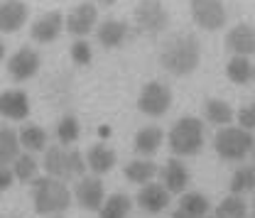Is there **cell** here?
I'll list each match as a JSON object with an SVG mask.
<instances>
[{"label": "cell", "mask_w": 255, "mask_h": 218, "mask_svg": "<svg viewBox=\"0 0 255 218\" xmlns=\"http://www.w3.org/2000/svg\"><path fill=\"white\" fill-rule=\"evenodd\" d=\"M199 62H201V42L191 32L172 34L159 49V64L174 76L191 74Z\"/></svg>", "instance_id": "obj_1"}, {"label": "cell", "mask_w": 255, "mask_h": 218, "mask_svg": "<svg viewBox=\"0 0 255 218\" xmlns=\"http://www.w3.org/2000/svg\"><path fill=\"white\" fill-rule=\"evenodd\" d=\"M74 194L62 179L54 177H37L32 182V201L34 211L39 216H62L64 211L71 206Z\"/></svg>", "instance_id": "obj_2"}, {"label": "cell", "mask_w": 255, "mask_h": 218, "mask_svg": "<svg viewBox=\"0 0 255 218\" xmlns=\"http://www.w3.org/2000/svg\"><path fill=\"white\" fill-rule=\"evenodd\" d=\"M167 142H169V150H172L174 157L199 155L201 147H204V120H199L194 115L179 118L172 125V130L167 135Z\"/></svg>", "instance_id": "obj_3"}, {"label": "cell", "mask_w": 255, "mask_h": 218, "mask_svg": "<svg viewBox=\"0 0 255 218\" xmlns=\"http://www.w3.org/2000/svg\"><path fill=\"white\" fill-rule=\"evenodd\" d=\"M42 167L47 177H54V179H74V177L81 179L86 172V155H81L79 150H66L62 145H54L44 150Z\"/></svg>", "instance_id": "obj_4"}, {"label": "cell", "mask_w": 255, "mask_h": 218, "mask_svg": "<svg viewBox=\"0 0 255 218\" xmlns=\"http://www.w3.org/2000/svg\"><path fill=\"white\" fill-rule=\"evenodd\" d=\"M253 147H255L253 132L246 130V127H241V125H226L214 137V150L226 162L246 159L248 152H253Z\"/></svg>", "instance_id": "obj_5"}, {"label": "cell", "mask_w": 255, "mask_h": 218, "mask_svg": "<svg viewBox=\"0 0 255 218\" xmlns=\"http://www.w3.org/2000/svg\"><path fill=\"white\" fill-rule=\"evenodd\" d=\"M169 12L159 0H140L135 7V25L142 34H159L167 30Z\"/></svg>", "instance_id": "obj_6"}, {"label": "cell", "mask_w": 255, "mask_h": 218, "mask_svg": "<svg viewBox=\"0 0 255 218\" xmlns=\"http://www.w3.org/2000/svg\"><path fill=\"white\" fill-rule=\"evenodd\" d=\"M172 106V89L167 84H159V81H150L137 98V108L150 115V118H159L169 110Z\"/></svg>", "instance_id": "obj_7"}, {"label": "cell", "mask_w": 255, "mask_h": 218, "mask_svg": "<svg viewBox=\"0 0 255 218\" xmlns=\"http://www.w3.org/2000/svg\"><path fill=\"white\" fill-rule=\"evenodd\" d=\"M191 17L201 30L216 32L226 25V7L221 0H189Z\"/></svg>", "instance_id": "obj_8"}, {"label": "cell", "mask_w": 255, "mask_h": 218, "mask_svg": "<svg viewBox=\"0 0 255 218\" xmlns=\"http://www.w3.org/2000/svg\"><path fill=\"white\" fill-rule=\"evenodd\" d=\"M39 54L32 49V47H20L15 54H10V59H7V76L12 79V81H30L32 76L39 71Z\"/></svg>", "instance_id": "obj_9"}, {"label": "cell", "mask_w": 255, "mask_h": 218, "mask_svg": "<svg viewBox=\"0 0 255 218\" xmlns=\"http://www.w3.org/2000/svg\"><path fill=\"white\" fill-rule=\"evenodd\" d=\"M74 199L84 211H101L106 201V189L98 177H81L74 189Z\"/></svg>", "instance_id": "obj_10"}, {"label": "cell", "mask_w": 255, "mask_h": 218, "mask_svg": "<svg viewBox=\"0 0 255 218\" xmlns=\"http://www.w3.org/2000/svg\"><path fill=\"white\" fill-rule=\"evenodd\" d=\"M96 22H98V7H96L94 2H81V5H76L71 12H69V17H64V27L69 30V34H74V37H86L89 32L96 27Z\"/></svg>", "instance_id": "obj_11"}, {"label": "cell", "mask_w": 255, "mask_h": 218, "mask_svg": "<svg viewBox=\"0 0 255 218\" xmlns=\"http://www.w3.org/2000/svg\"><path fill=\"white\" fill-rule=\"evenodd\" d=\"M64 30V15L59 10H52V12H44L39 20H34L30 27V37L39 44H49L54 42Z\"/></svg>", "instance_id": "obj_12"}, {"label": "cell", "mask_w": 255, "mask_h": 218, "mask_svg": "<svg viewBox=\"0 0 255 218\" xmlns=\"http://www.w3.org/2000/svg\"><path fill=\"white\" fill-rule=\"evenodd\" d=\"M0 115L5 120H25L30 115V96L20 89L0 94Z\"/></svg>", "instance_id": "obj_13"}, {"label": "cell", "mask_w": 255, "mask_h": 218, "mask_svg": "<svg viewBox=\"0 0 255 218\" xmlns=\"http://www.w3.org/2000/svg\"><path fill=\"white\" fill-rule=\"evenodd\" d=\"M226 49L233 57H251L255 54V27L251 25H236L226 34Z\"/></svg>", "instance_id": "obj_14"}, {"label": "cell", "mask_w": 255, "mask_h": 218, "mask_svg": "<svg viewBox=\"0 0 255 218\" xmlns=\"http://www.w3.org/2000/svg\"><path fill=\"white\" fill-rule=\"evenodd\" d=\"M30 17V7L22 0H5L0 2V32H17Z\"/></svg>", "instance_id": "obj_15"}, {"label": "cell", "mask_w": 255, "mask_h": 218, "mask_svg": "<svg viewBox=\"0 0 255 218\" xmlns=\"http://www.w3.org/2000/svg\"><path fill=\"white\" fill-rule=\"evenodd\" d=\"M159 177H162V187L167 189L169 194H184V191H187L189 169L184 167L182 159H169V162L162 167Z\"/></svg>", "instance_id": "obj_16"}, {"label": "cell", "mask_w": 255, "mask_h": 218, "mask_svg": "<svg viewBox=\"0 0 255 218\" xmlns=\"http://www.w3.org/2000/svg\"><path fill=\"white\" fill-rule=\"evenodd\" d=\"M135 201H137V206H140L142 211L159 214V211H164V209L169 206V191L162 187V184L150 182V184H145V187L140 189V194L135 196Z\"/></svg>", "instance_id": "obj_17"}, {"label": "cell", "mask_w": 255, "mask_h": 218, "mask_svg": "<svg viewBox=\"0 0 255 218\" xmlns=\"http://www.w3.org/2000/svg\"><path fill=\"white\" fill-rule=\"evenodd\" d=\"M116 159H118V157H116V152H113L108 145L96 142V145L89 147V152H86V167L98 177V174L111 172V169L116 167Z\"/></svg>", "instance_id": "obj_18"}, {"label": "cell", "mask_w": 255, "mask_h": 218, "mask_svg": "<svg viewBox=\"0 0 255 218\" xmlns=\"http://www.w3.org/2000/svg\"><path fill=\"white\" fill-rule=\"evenodd\" d=\"M162 140H164L162 127H157V125H145L135 135V152L147 159V157H152L162 147Z\"/></svg>", "instance_id": "obj_19"}, {"label": "cell", "mask_w": 255, "mask_h": 218, "mask_svg": "<svg viewBox=\"0 0 255 218\" xmlns=\"http://www.w3.org/2000/svg\"><path fill=\"white\" fill-rule=\"evenodd\" d=\"M128 34H130V30H128V25L123 22V20H106V22H101L98 30H96L98 42H101L106 49L121 47V44L126 42Z\"/></svg>", "instance_id": "obj_20"}, {"label": "cell", "mask_w": 255, "mask_h": 218, "mask_svg": "<svg viewBox=\"0 0 255 218\" xmlns=\"http://www.w3.org/2000/svg\"><path fill=\"white\" fill-rule=\"evenodd\" d=\"M17 137H20V147L22 150H27V152H42V150H47V130L44 127H39V125L34 123H27L20 127V132H17Z\"/></svg>", "instance_id": "obj_21"}, {"label": "cell", "mask_w": 255, "mask_h": 218, "mask_svg": "<svg viewBox=\"0 0 255 218\" xmlns=\"http://www.w3.org/2000/svg\"><path fill=\"white\" fill-rule=\"evenodd\" d=\"M20 137L10 125H0V164L10 167L20 157Z\"/></svg>", "instance_id": "obj_22"}, {"label": "cell", "mask_w": 255, "mask_h": 218, "mask_svg": "<svg viewBox=\"0 0 255 218\" xmlns=\"http://www.w3.org/2000/svg\"><path fill=\"white\" fill-rule=\"evenodd\" d=\"M123 174H126V179L145 187V184H150V182L155 179V174H157V164H155L152 159H132V162L126 167Z\"/></svg>", "instance_id": "obj_23"}, {"label": "cell", "mask_w": 255, "mask_h": 218, "mask_svg": "<svg viewBox=\"0 0 255 218\" xmlns=\"http://www.w3.org/2000/svg\"><path fill=\"white\" fill-rule=\"evenodd\" d=\"M204 115L211 125H219V127H226L233 120V108L226 103V101H219V98H209L204 103Z\"/></svg>", "instance_id": "obj_24"}, {"label": "cell", "mask_w": 255, "mask_h": 218, "mask_svg": "<svg viewBox=\"0 0 255 218\" xmlns=\"http://www.w3.org/2000/svg\"><path fill=\"white\" fill-rule=\"evenodd\" d=\"M226 74L233 84H241V86L255 81V66L253 62H248V57H233L226 64Z\"/></svg>", "instance_id": "obj_25"}, {"label": "cell", "mask_w": 255, "mask_h": 218, "mask_svg": "<svg viewBox=\"0 0 255 218\" xmlns=\"http://www.w3.org/2000/svg\"><path fill=\"white\" fill-rule=\"evenodd\" d=\"M130 209H132V201L128 199L126 194H111V196L103 201L98 216L101 218H128Z\"/></svg>", "instance_id": "obj_26"}, {"label": "cell", "mask_w": 255, "mask_h": 218, "mask_svg": "<svg viewBox=\"0 0 255 218\" xmlns=\"http://www.w3.org/2000/svg\"><path fill=\"white\" fill-rule=\"evenodd\" d=\"M209 209H211L209 199H206L204 194H199V191H187V194H182V199H179V211H184V214H189V216L204 218L209 214Z\"/></svg>", "instance_id": "obj_27"}, {"label": "cell", "mask_w": 255, "mask_h": 218, "mask_svg": "<svg viewBox=\"0 0 255 218\" xmlns=\"http://www.w3.org/2000/svg\"><path fill=\"white\" fill-rule=\"evenodd\" d=\"M37 172H39V162H37L30 152L20 155L12 162V174H15V179L22 182V184H32V182L37 179Z\"/></svg>", "instance_id": "obj_28"}, {"label": "cell", "mask_w": 255, "mask_h": 218, "mask_svg": "<svg viewBox=\"0 0 255 218\" xmlns=\"http://www.w3.org/2000/svg\"><path fill=\"white\" fill-rule=\"evenodd\" d=\"M255 191V164H246V167H238L233 172V179H231V194H248Z\"/></svg>", "instance_id": "obj_29"}, {"label": "cell", "mask_w": 255, "mask_h": 218, "mask_svg": "<svg viewBox=\"0 0 255 218\" xmlns=\"http://www.w3.org/2000/svg\"><path fill=\"white\" fill-rule=\"evenodd\" d=\"M216 216H221V218H248V206H246V199H241L238 194L226 196L221 204L216 206Z\"/></svg>", "instance_id": "obj_30"}, {"label": "cell", "mask_w": 255, "mask_h": 218, "mask_svg": "<svg viewBox=\"0 0 255 218\" xmlns=\"http://www.w3.org/2000/svg\"><path fill=\"white\" fill-rule=\"evenodd\" d=\"M79 120L71 118V115H64L62 120L57 123V140L62 142V147H69L79 140Z\"/></svg>", "instance_id": "obj_31"}, {"label": "cell", "mask_w": 255, "mask_h": 218, "mask_svg": "<svg viewBox=\"0 0 255 218\" xmlns=\"http://www.w3.org/2000/svg\"><path fill=\"white\" fill-rule=\"evenodd\" d=\"M91 57H94V52H91L89 42H84V39H76V42L71 44V59H74V64H79V66H86V64L91 62Z\"/></svg>", "instance_id": "obj_32"}, {"label": "cell", "mask_w": 255, "mask_h": 218, "mask_svg": "<svg viewBox=\"0 0 255 218\" xmlns=\"http://www.w3.org/2000/svg\"><path fill=\"white\" fill-rule=\"evenodd\" d=\"M238 123H241V127L255 132V103H251V106H246V108L238 110Z\"/></svg>", "instance_id": "obj_33"}, {"label": "cell", "mask_w": 255, "mask_h": 218, "mask_svg": "<svg viewBox=\"0 0 255 218\" xmlns=\"http://www.w3.org/2000/svg\"><path fill=\"white\" fill-rule=\"evenodd\" d=\"M12 182H15L12 169H10V167H5V164H0V191L10 189V187H12Z\"/></svg>", "instance_id": "obj_34"}, {"label": "cell", "mask_w": 255, "mask_h": 218, "mask_svg": "<svg viewBox=\"0 0 255 218\" xmlns=\"http://www.w3.org/2000/svg\"><path fill=\"white\" fill-rule=\"evenodd\" d=\"M172 218H196V216H189V214H184V211H179V209H177V211L172 214Z\"/></svg>", "instance_id": "obj_35"}, {"label": "cell", "mask_w": 255, "mask_h": 218, "mask_svg": "<svg viewBox=\"0 0 255 218\" xmlns=\"http://www.w3.org/2000/svg\"><path fill=\"white\" fill-rule=\"evenodd\" d=\"M94 2H98V5H103V7H111V5H116L118 0H94Z\"/></svg>", "instance_id": "obj_36"}, {"label": "cell", "mask_w": 255, "mask_h": 218, "mask_svg": "<svg viewBox=\"0 0 255 218\" xmlns=\"http://www.w3.org/2000/svg\"><path fill=\"white\" fill-rule=\"evenodd\" d=\"M5 59V44H2V39H0V62Z\"/></svg>", "instance_id": "obj_37"}, {"label": "cell", "mask_w": 255, "mask_h": 218, "mask_svg": "<svg viewBox=\"0 0 255 218\" xmlns=\"http://www.w3.org/2000/svg\"><path fill=\"white\" fill-rule=\"evenodd\" d=\"M253 159H255V147H253Z\"/></svg>", "instance_id": "obj_38"}, {"label": "cell", "mask_w": 255, "mask_h": 218, "mask_svg": "<svg viewBox=\"0 0 255 218\" xmlns=\"http://www.w3.org/2000/svg\"><path fill=\"white\" fill-rule=\"evenodd\" d=\"M52 218H62V216H52Z\"/></svg>", "instance_id": "obj_39"}, {"label": "cell", "mask_w": 255, "mask_h": 218, "mask_svg": "<svg viewBox=\"0 0 255 218\" xmlns=\"http://www.w3.org/2000/svg\"><path fill=\"white\" fill-rule=\"evenodd\" d=\"M253 206H255V196H253Z\"/></svg>", "instance_id": "obj_40"}, {"label": "cell", "mask_w": 255, "mask_h": 218, "mask_svg": "<svg viewBox=\"0 0 255 218\" xmlns=\"http://www.w3.org/2000/svg\"><path fill=\"white\" fill-rule=\"evenodd\" d=\"M211 218H221V216H211Z\"/></svg>", "instance_id": "obj_41"}, {"label": "cell", "mask_w": 255, "mask_h": 218, "mask_svg": "<svg viewBox=\"0 0 255 218\" xmlns=\"http://www.w3.org/2000/svg\"><path fill=\"white\" fill-rule=\"evenodd\" d=\"M248 218H255V216H248Z\"/></svg>", "instance_id": "obj_42"}]
</instances>
